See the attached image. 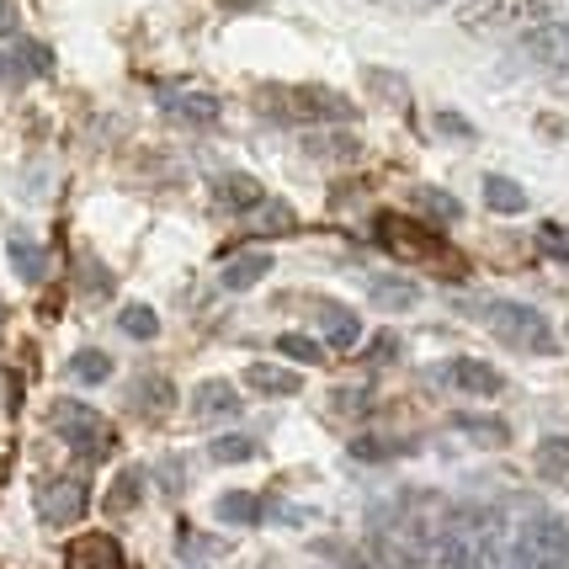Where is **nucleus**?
I'll list each match as a JSON object with an SVG mask.
<instances>
[{
	"label": "nucleus",
	"mask_w": 569,
	"mask_h": 569,
	"mask_svg": "<svg viewBox=\"0 0 569 569\" xmlns=\"http://www.w3.org/2000/svg\"><path fill=\"white\" fill-rule=\"evenodd\" d=\"M256 112L261 118H272V123H298L303 133L309 128H336V123H351L362 107L341 91H330V86H261L256 91Z\"/></svg>",
	"instance_id": "f257e3e1"
},
{
	"label": "nucleus",
	"mask_w": 569,
	"mask_h": 569,
	"mask_svg": "<svg viewBox=\"0 0 569 569\" xmlns=\"http://www.w3.org/2000/svg\"><path fill=\"white\" fill-rule=\"evenodd\" d=\"M565 0H469L458 6V27L469 38H532L559 22Z\"/></svg>",
	"instance_id": "f03ea898"
},
{
	"label": "nucleus",
	"mask_w": 569,
	"mask_h": 569,
	"mask_svg": "<svg viewBox=\"0 0 569 569\" xmlns=\"http://www.w3.org/2000/svg\"><path fill=\"white\" fill-rule=\"evenodd\" d=\"M479 320L490 325V336H500L506 347H517V351L548 357V351L559 347L553 325H548L532 303H521V298H485V303H479Z\"/></svg>",
	"instance_id": "7ed1b4c3"
},
{
	"label": "nucleus",
	"mask_w": 569,
	"mask_h": 569,
	"mask_svg": "<svg viewBox=\"0 0 569 569\" xmlns=\"http://www.w3.org/2000/svg\"><path fill=\"white\" fill-rule=\"evenodd\" d=\"M53 431H59L64 447H70L74 458H86V463H107L112 447H118L112 421L101 416L97 405H86V399H59V405H53Z\"/></svg>",
	"instance_id": "20e7f679"
},
{
	"label": "nucleus",
	"mask_w": 569,
	"mask_h": 569,
	"mask_svg": "<svg viewBox=\"0 0 569 569\" xmlns=\"http://www.w3.org/2000/svg\"><path fill=\"white\" fill-rule=\"evenodd\" d=\"M517 569H569V521L527 517L517 532Z\"/></svg>",
	"instance_id": "39448f33"
},
{
	"label": "nucleus",
	"mask_w": 569,
	"mask_h": 569,
	"mask_svg": "<svg viewBox=\"0 0 569 569\" xmlns=\"http://www.w3.org/2000/svg\"><path fill=\"white\" fill-rule=\"evenodd\" d=\"M372 229H378V246L395 250L399 261H442V256H447L442 234H431L426 223L405 219V213H378V219H372Z\"/></svg>",
	"instance_id": "423d86ee"
},
{
	"label": "nucleus",
	"mask_w": 569,
	"mask_h": 569,
	"mask_svg": "<svg viewBox=\"0 0 569 569\" xmlns=\"http://www.w3.org/2000/svg\"><path fill=\"white\" fill-rule=\"evenodd\" d=\"M91 511V485L86 479H43L38 485V517L43 527H74V521Z\"/></svg>",
	"instance_id": "0eeeda50"
},
{
	"label": "nucleus",
	"mask_w": 569,
	"mask_h": 569,
	"mask_svg": "<svg viewBox=\"0 0 569 569\" xmlns=\"http://www.w3.org/2000/svg\"><path fill=\"white\" fill-rule=\"evenodd\" d=\"M64 569H123V543L112 532H80L64 548Z\"/></svg>",
	"instance_id": "6e6552de"
},
{
	"label": "nucleus",
	"mask_w": 569,
	"mask_h": 569,
	"mask_svg": "<svg viewBox=\"0 0 569 569\" xmlns=\"http://www.w3.org/2000/svg\"><path fill=\"white\" fill-rule=\"evenodd\" d=\"M298 149L309 154V160H320V166H351V160H362V139H351L341 128H309Z\"/></svg>",
	"instance_id": "1a4fd4ad"
},
{
	"label": "nucleus",
	"mask_w": 569,
	"mask_h": 569,
	"mask_svg": "<svg viewBox=\"0 0 569 569\" xmlns=\"http://www.w3.org/2000/svg\"><path fill=\"white\" fill-rule=\"evenodd\" d=\"M315 325H320L325 347H336V351H351L362 341V320L351 315L347 303H336V298H315Z\"/></svg>",
	"instance_id": "9d476101"
},
{
	"label": "nucleus",
	"mask_w": 569,
	"mask_h": 569,
	"mask_svg": "<svg viewBox=\"0 0 569 569\" xmlns=\"http://www.w3.org/2000/svg\"><path fill=\"white\" fill-rule=\"evenodd\" d=\"M240 410L246 405H240L229 378H202L198 389H192V421H234Z\"/></svg>",
	"instance_id": "9b49d317"
},
{
	"label": "nucleus",
	"mask_w": 569,
	"mask_h": 569,
	"mask_svg": "<svg viewBox=\"0 0 569 569\" xmlns=\"http://www.w3.org/2000/svg\"><path fill=\"white\" fill-rule=\"evenodd\" d=\"M213 202L229 208V213H261L267 208V192H261V181L246 171H229L213 181Z\"/></svg>",
	"instance_id": "f8f14e48"
},
{
	"label": "nucleus",
	"mask_w": 569,
	"mask_h": 569,
	"mask_svg": "<svg viewBox=\"0 0 569 569\" xmlns=\"http://www.w3.org/2000/svg\"><path fill=\"white\" fill-rule=\"evenodd\" d=\"M442 378L452 383V389H463V395H473V399L500 395V372L490 368V362H479V357H452V362L442 368Z\"/></svg>",
	"instance_id": "ddd939ff"
},
{
	"label": "nucleus",
	"mask_w": 569,
	"mask_h": 569,
	"mask_svg": "<svg viewBox=\"0 0 569 569\" xmlns=\"http://www.w3.org/2000/svg\"><path fill=\"white\" fill-rule=\"evenodd\" d=\"M128 405H133L139 416H166V410L176 405V383L166 378V372H144V378H133Z\"/></svg>",
	"instance_id": "4468645a"
},
{
	"label": "nucleus",
	"mask_w": 569,
	"mask_h": 569,
	"mask_svg": "<svg viewBox=\"0 0 569 569\" xmlns=\"http://www.w3.org/2000/svg\"><path fill=\"white\" fill-rule=\"evenodd\" d=\"M267 272H272V256H267V250H246V256H229V261H223L219 282L229 293H246V288H256Z\"/></svg>",
	"instance_id": "2eb2a0df"
},
{
	"label": "nucleus",
	"mask_w": 569,
	"mask_h": 569,
	"mask_svg": "<svg viewBox=\"0 0 569 569\" xmlns=\"http://www.w3.org/2000/svg\"><path fill=\"white\" fill-rule=\"evenodd\" d=\"M166 112L181 123H219V97H202V91H160Z\"/></svg>",
	"instance_id": "dca6fc26"
},
{
	"label": "nucleus",
	"mask_w": 569,
	"mask_h": 569,
	"mask_svg": "<svg viewBox=\"0 0 569 569\" xmlns=\"http://www.w3.org/2000/svg\"><path fill=\"white\" fill-rule=\"evenodd\" d=\"M246 383L256 389V395H272V399H288V395H298V389H303V378H298L293 368H272V362H250Z\"/></svg>",
	"instance_id": "f3484780"
},
{
	"label": "nucleus",
	"mask_w": 569,
	"mask_h": 569,
	"mask_svg": "<svg viewBox=\"0 0 569 569\" xmlns=\"http://www.w3.org/2000/svg\"><path fill=\"white\" fill-rule=\"evenodd\" d=\"M368 298L378 303V309H389V315H405V309H416L421 288H416V282H405V277H372Z\"/></svg>",
	"instance_id": "a211bd4d"
},
{
	"label": "nucleus",
	"mask_w": 569,
	"mask_h": 569,
	"mask_svg": "<svg viewBox=\"0 0 569 569\" xmlns=\"http://www.w3.org/2000/svg\"><path fill=\"white\" fill-rule=\"evenodd\" d=\"M11 267H17L27 282H43V277H49V250L38 246L32 234H11Z\"/></svg>",
	"instance_id": "6ab92c4d"
},
{
	"label": "nucleus",
	"mask_w": 569,
	"mask_h": 569,
	"mask_svg": "<svg viewBox=\"0 0 569 569\" xmlns=\"http://www.w3.org/2000/svg\"><path fill=\"white\" fill-rule=\"evenodd\" d=\"M527 192H521L511 176H485V208L490 213H527Z\"/></svg>",
	"instance_id": "aec40b11"
},
{
	"label": "nucleus",
	"mask_w": 569,
	"mask_h": 569,
	"mask_svg": "<svg viewBox=\"0 0 569 569\" xmlns=\"http://www.w3.org/2000/svg\"><path fill=\"white\" fill-rule=\"evenodd\" d=\"M261 517H267L261 496H250V490H229V496H219V521H234V527H256Z\"/></svg>",
	"instance_id": "412c9836"
},
{
	"label": "nucleus",
	"mask_w": 569,
	"mask_h": 569,
	"mask_svg": "<svg viewBox=\"0 0 569 569\" xmlns=\"http://www.w3.org/2000/svg\"><path fill=\"white\" fill-rule=\"evenodd\" d=\"M70 378L74 383H107L112 378V357L97 347H86V351H74L70 357Z\"/></svg>",
	"instance_id": "4be33fe9"
},
{
	"label": "nucleus",
	"mask_w": 569,
	"mask_h": 569,
	"mask_svg": "<svg viewBox=\"0 0 569 569\" xmlns=\"http://www.w3.org/2000/svg\"><path fill=\"white\" fill-rule=\"evenodd\" d=\"M538 473L569 485V437H543V442H538Z\"/></svg>",
	"instance_id": "5701e85b"
},
{
	"label": "nucleus",
	"mask_w": 569,
	"mask_h": 569,
	"mask_svg": "<svg viewBox=\"0 0 569 569\" xmlns=\"http://www.w3.org/2000/svg\"><path fill=\"white\" fill-rule=\"evenodd\" d=\"M118 325H123L133 341H154V336H160V315H154L149 303H128L123 315H118Z\"/></svg>",
	"instance_id": "b1692460"
},
{
	"label": "nucleus",
	"mask_w": 569,
	"mask_h": 569,
	"mask_svg": "<svg viewBox=\"0 0 569 569\" xmlns=\"http://www.w3.org/2000/svg\"><path fill=\"white\" fill-rule=\"evenodd\" d=\"M399 452H405V442H395V437H357V442H351V458H357V463H389Z\"/></svg>",
	"instance_id": "393cba45"
},
{
	"label": "nucleus",
	"mask_w": 569,
	"mask_h": 569,
	"mask_svg": "<svg viewBox=\"0 0 569 569\" xmlns=\"http://www.w3.org/2000/svg\"><path fill=\"white\" fill-rule=\"evenodd\" d=\"M256 452H261L256 437H219V442L208 447V458H213V463H250Z\"/></svg>",
	"instance_id": "a878e982"
},
{
	"label": "nucleus",
	"mask_w": 569,
	"mask_h": 569,
	"mask_svg": "<svg viewBox=\"0 0 569 569\" xmlns=\"http://www.w3.org/2000/svg\"><path fill=\"white\" fill-rule=\"evenodd\" d=\"M416 208H426L437 223H458V198H447V192H437V187H416Z\"/></svg>",
	"instance_id": "bb28decb"
},
{
	"label": "nucleus",
	"mask_w": 569,
	"mask_h": 569,
	"mask_svg": "<svg viewBox=\"0 0 569 569\" xmlns=\"http://www.w3.org/2000/svg\"><path fill=\"white\" fill-rule=\"evenodd\" d=\"M277 351H282L288 362H325V347H320V341H315V336H298V330L277 336Z\"/></svg>",
	"instance_id": "cd10ccee"
},
{
	"label": "nucleus",
	"mask_w": 569,
	"mask_h": 569,
	"mask_svg": "<svg viewBox=\"0 0 569 569\" xmlns=\"http://www.w3.org/2000/svg\"><path fill=\"white\" fill-rule=\"evenodd\" d=\"M368 86L378 91V97H389L395 107H410V86H405L399 74H389V70H368Z\"/></svg>",
	"instance_id": "c85d7f7f"
},
{
	"label": "nucleus",
	"mask_w": 569,
	"mask_h": 569,
	"mask_svg": "<svg viewBox=\"0 0 569 569\" xmlns=\"http://www.w3.org/2000/svg\"><path fill=\"white\" fill-rule=\"evenodd\" d=\"M107 506H112V511H133V506H139V469L118 473V485H112V496H107Z\"/></svg>",
	"instance_id": "c756f323"
},
{
	"label": "nucleus",
	"mask_w": 569,
	"mask_h": 569,
	"mask_svg": "<svg viewBox=\"0 0 569 569\" xmlns=\"http://www.w3.org/2000/svg\"><path fill=\"white\" fill-rule=\"evenodd\" d=\"M378 11H395V17H426V11H442L452 0H368Z\"/></svg>",
	"instance_id": "7c9ffc66"
},
{
	"label": "nucleus",
	"mask_w": 569,
	"mask_h": 569,
	"mask_svg": "<svg viewBox=\"0 0 569 569\" xmlns=\"http://www.w3.org/2000/svg\"><path fill=\"white\" fill-rule=\"evenodd\" d=\"M538 250H543V256H553V261H569V229L543 223V229H538Z\"/></svg>",
	"instance_id": "2f4dec72"
},
{
	"label": "nucleus",
	"mask_w": 569,
	"mask_h": 569,
	"mask_svg": "<svg viewBox=\"0 0 569 569\" xmlns=\"http://www.w3.org/2000/svg\"><path fill=\"white\" fill-rule=\"evenodd\" d=\"M17 64H27V74H49L53 53L43 49V43H17Z\"/></svg>",
	"instance_id": "473e14b6"
},
{
	"label": "nucleus",
	"mask_w": 569,
	"mask_h": 569,
	"mask_svg": "<svg viewBox=\"0 0 569 569\" xmlns=\"http://www.w3.org/2000/svg\"><path fill=\"white\" fill-rule=\"evenodd\" d=\"M395 357H399V336H389V330L372 336L368 351H362V362H372V368H383V362H395Z\"/></svg>",
	"instance_id": "72a5a7b5"
},
{
	"label": "nucleus",
	"mask_w": 569,
	"mask_h": 569,
	"mask_svg": "<svg viewBox=\"0 0 569 569\" xmlns=\"http://www.w3.org/2000/svg\"><path fill=\"white\" fill-rule=\"evenodd\" d=\"M458 426H463V431H473L479 442H506V426H500V421H469V416H458Z\"/></svg>",
	"instance_id": "f704fd0d"
},
{
	"label": "nucleus",
	"mask_w": 569,
	"mask_h": 569,
	"mask_svg": "<svg viewBox=\"0 0 569 569\" xmlns=\"http://www.w3.org/2000/svg\"><path fill=\"white\" fill-rule=\"evenodd\" d=\"M22 32V11H17V0H0V38H17Z\"/></svg>",
	"instance_id": "c9c22d12"
},
{
	"label": "nucleus",
	"mask_w": 569,
	"mask_h": 569,
	"mask_svg": "<svg viewBox=\"0 0 569 569\" xmlns=\"http://www.w3.org/2000/svg\"><path fill=\"white\" fill-rule=\"evenodd\" d=\"M437 128H442V133H463V139H469V133H473V128L463 123L458 112H442V118H437Z\"/></svg>",
	"instance_id": "e433bc0d"
},
{
	"label": "nucleus",
	"mask_w": 569,
	"mask_h": 569,
	"mask_svg": "<svg viewBox=\"0 0 569 569\" xmlns=\"http://www.w3.org/2000/svg\"><path fill=\"white\" fill-rule=\"evenodd\" d=\"M223 11H250V6H256V0H219Z\"/></svg>",
	"instance_id": "4c0bfd02"
},
{
	"label": "nucleus",
	"mask_w": 569,
	"mask_h": 569,
	"mask_svg": "<svg viewBox=\"0 0 569 569\" xmlns=\"http://www.w3.org/2000/svg\"><path fill=\"white\" fill-rule=\"evenodd\" d=\"M565 80H569V74H565Z\"/></svg>",
	"instance_id": "58836bf2"
}]
</instances>
